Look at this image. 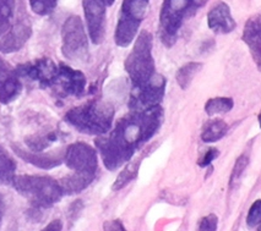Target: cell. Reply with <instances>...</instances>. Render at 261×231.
Instances as JSON below:
<instances>
[{"label": "cell", "instance_id": "cell-1", "mask_svg": "<svg viewBox=\"0 0 261 231\" xmlns=\"http://www.w3.org/2000/svg\"><path fill=\"white\" fill-rule=\"evenodd\" d=\"M163 121L161 105L146 110H132L118 121L111 132L96 139L103 164L113 171L132 159L135 152L159 132Z\"/></svg>", "mask_w": 261, "mask_h": 231}, {"label": "cell", "instance_id": "cell-2", "mask_svg": "<svg viewBox=\"0 0 261 231\" xmlns=\"http://www.w3.org/2000/svg\"><path fill=\"white\" fill-rule=\"evenodd\" d=\"M64 119L79 132L102 136L113 125L114 106L105 100H90L70 109Z\"/></svg>", "mask_w": 261, "mask_h": 231}, {"label": "cell", "instance_id": "cell-3", "mask_svg": "<svg viewBox=\"0 0 261 231\" xmlns=\"http://www.w3.org/2000/svg\"><path fill=\"white\" fill-rule=\"evenodd\" d=\"M207 2L208 0H163L159 23L161 42L167 48L173 47L185 21L193 17Z\"/></svg>", "mask_w": 261, "mask_h": 231}, {"label": "cell", "instance_id": "cell-4", "mask_svg": "<svg viewBox=\"0 0 261 231\" xmlns=\"http://www.w3.org/2000/svg\"><path fill=\"white\" fill-rule=\"evenodd\" d=\"M15 190L29 199L35 209H47L59 202L64 196L60 182L39 175H20L13 180Z\"/></svg>", "mask_w": 261, "mask_h": 231}, {"label": "cell", "instance_id": "cell-5", "mask_svg": "<svg viewBox=\"0 0 261 231\" xmlns=\"http://www.w3.org/2000/svg\"><path fill=\"white\" fill-rule=\"evenodd\" d=\"M124 66L133 87L144 86L156 75L152 56V36L150 32L142 31L139 35Z\"/></svg>", "mask_w": 261, "mask_h": 231}, {"label": "cell", "instance_id": "cell-6", "mask_svg": "<svg viewBox=\"0 0 261 231\" xmlns=\"http://www.w3.org/2000/svg\"><path fill=\"white\" fill-rule=\"evenodd\" d=\"M148 2L150 0H123L114 33L118 47L126 48L133 43L145 19Z\"/></svg>", "mask_w": 261, "mask_h": 231}, {"label": "cell", "instance_id": "cell-7", "mask_svg": "<svg viewBox=\"0 0 261 231\" xmlns=\"http://www.w3.org/2000/svg\"><path fill=\"white\" fill-rule=\"evenodd\" d=\"M63 55L74 63L89 60V38L85 32L83 21L76 15L68 17L62 28Z\"/></svg>", "mask_w": 261, "mask_h": 231}, {"label": "cell", "instance_id": "cell-8", "mask_svg": "<svg viewBox=\"0 0 261 231\" xmlns=\"http://www.w3.org/2000/svg\"><path fill=\"white\" fill-rule=\"evenodd\" d=\"M64 162L75 174L95 180L98 170V157L95 148L84 142H75L64 152Z\"/></svg>", "mask_w": 261, "mask_h": 231}, {"label": "cell", "instance_id": "cell-9", "mask_svg": "<svg viewBox=\"0 0 261 231\" xmlns=\"http://www.w3.org/2000/svg\"><path fill=\"white\" fill-rule=\"evenodd\" d=\"M166 84V78L162 75L156 74L144 86L133 87L129 108L132 110H146L160 105L165 97Z\"/></svg>", "mask_w": 261, "mask_h": 231}, {"label": "cell", "instance_id": "cell-10", "mask_svg": "<svg viewBox=\"0 0 261 231\" xmlns=\"http://www.w3.org/2000/svg\"><path fill=\"white\" fill-rule=\"evenodd\" d=\"M16 74L21 77L38 82L42 88L53 87L58 75V66L50 59H38L22 64Z\"/></svg>", "mask_w": 261, "mask_h": 231}, {"label": "cell", "instance_id": "cell-11", "mask_svg": "<svg viewBox=\"0 0 261 231\" xmlns=\"http://www.w3.org/2000/svg\"><path fill=\"white\" fill-rule=\"evenodd\" d=\"M106 0H83L91 41L101 44L106 33Z\"/></svg>", "mask_w": 261, "mask_h": 231}, {"label": "cell", "instance_id": "cell-12", "mask_svg": "<svg viewBox=\"0 0 261 231\" xmlns=\"http://www.w3.org/2000/svg\"><path fill=\"white\" fill-rule=\"evenodd\" d=\"M53 87L57 88V92L60 97H80L86 88V77L79 70L60 64L58 66V75Z\"/></svg>", "mask_w": 261, "mask_h": 231}, {"label": "cell", "instance_id": "cell-13", "mask_svg": "<svg viewBox=\"0 0 261 231\" xmlns=\"http://www.w3.org/2000/svg\"><path fill=\"white\" fill-rule=\"evenodd\" d=\"M32 35V27L29 20L20 19L0 38V51L15 53L20 50Z\"/></svg>", "mask_w": 261, "mask_h": 231}, {"label": "cell", "instance_id": "cell-14", "mask_svg": "<svg viewBox=\"0 0 261 231\" xmlns=\"http://www.w3.org/2000/svg\"><path fill=\"white\" fill-rule=\"evenodd\" d=\"M208 28L216 35H228L236 30V21L224 2H217L207 14Z\"/></svg>", "mask_w": 261, "mask_h": 231}, {"label": "cell", "instance_id": "cell-15", "mask_svg": "<svg viewBox=\"0 0 261 231\" xmlns=\"http://www.w3.org/2000/svg\"><path fill=\"white\" fill-rule=\"evenodd\" d=\"M21 93L19 75L0 56V102L9 104Z\"/></svg>", "mask_w": 261, "mask_h": 231}, {"label": "cell", "instance_id": "cell-16", "mask_svg": "<svg viewBox=\"0 0 261 231\" xmlns=\"http://www.w3.org/2000/svg\"><path fill=\"white\" fill-rule=\"evenodd\" d=\"M243 42L248 45L251 57L261 71V15L256 14L249 17L244 25L242 36Z\"/></svg>", "mask_w": 261, "mask_h": 231}, {"label": "cell", "instance_id": "cell-17", "mask_svg": "<svg viewBox=\"0 0 261 231\" xmlns=\"http://www.w3.org/2000/svg\"><path fill=\"white\" fill-rule=\"evenodd\" d=\"M11 148L21 159L32 164L41 169H53L59 166L64 162V152H53V153H43V152H32L23 150L20 146L11 145Z\"/></svg>", "mask_w": 261, "mask_h": 231}, {"label": "cell", "instance_id": "cell-18", "mask_svg": "<svg viewBox=\"0 0 261 231\" xmlns=\"http://www.w3.org/2000/svg\"><path fill=\"white\" fill-rule=\"evenodd\" d=\"M228 126L221 119H212L205 124L201 132V139L206 143L217 142L226 136Z\"/></svg>", "mask_w": 261, "mask_h": 231}, {"label": "cell", "instance_id": "cell-19", "mask_svg": "<svg viewBox=\"0 0 261 231\" xmlns=\"http://www.w3.org/2000/svg\"><path fill=\"white\" fill-rule=\"evenodd\" d=\"M16 162L3 146H0V185L13 184Z\"/></svg>", "mask_w": 261, "mask_h": 231}, {"label": "cell", "instance_id": "cell-20", "mask_svg": "<svg viewBox=\"0 0 261 231\" xmlns=\"http://www.w3.org/2000/svg\"><path fill=\"white\" fill-rule=\"evenodd\" d=\"M93 182V179L86 178L72 172L71 175L65 176L60 180V186L63 188L64 194H75L84 191Z\"/></svg>", "mask_w": 261, "mask_h": 231}, {"label": "cell", "instance_id": "cell-21", "mask_svg": "<svg viewBox=\"0 0 261 231\" xmlns=\"http://www.w3.org/2000/svg\"><path fill=\"white\" fill-rule=\"evenodd\" d=\"M59 139L58 132L49 131L42 133V135H33L26 138V146L32 152H43L45 148L50 147Z\"/></svg>", "mask_w": 261, "mask_h": 231}, {"label": "cell", "instance_id": "cell-22", "mask_svg": "<svg viewBox=\"0 0 261 231\" xmlns=\"http://www.w3.org/2000/svg\"><path fill=\"white\" fill-rule=\"evenodd\" d=\"M234 106V102L232 98L228 97H216L211 98L206 102L205 111L208 117H215V115L226 114L230 111Z\"/></svg>", "mask_w": 261, "mask_h": 231}, {"label": "cell", "instance_id": "cell-23", "mask_svg": "<svg viewBox=\"0 0 261 231\" xmlns=\"http://www.w3.org/2000/svg\"><path fill=\"white\" fill-rule=\"evenodd\" d=\"M201 68L202 65L200 63H188L181 66V68L178 70L177 75H175L179 87L184 91L188 90V87L190 86L194 77L198 75V72L201 70Z\"/></svg>", "mask_w": 261, "mask_h": 231}, {"label": "cell", "instance_id": "cell-24", "mask_svg": "<svg viewBox=\"0 0 261 231\" xmlns=\"http://www.w3.org/2000/svg\"><path fill=\"white\" fill-rule=\"evenodd\" d=\"M140 163H141V158H139L138 160H134V162H130L127 164L125 168L121 170L120 174L118 175L117 180H115L112 188H113L114 191L121 190V188L125 187L130 181L134 180L136 176H138Z\"/></svg>", "mask_w": 261, "mask_h": 231}, {"label": "cell", "instance_id": "cell-25", "mask_svg": "<svg viewBox=\"0 0 261 231\" xmlns=\"http://www.w3.org/2000/svg\"><path fill=\"white\" fill-rule=\"evenodd\" d=\"M15 15V0H0V36L11 27Z\"/></svg>", "mask_w": 261, "mask_h": 231}, {"label": "cell", "instance_id": "cell-26", "mask_svg": "<svg viewBox=\"0 0 261 231\" xmlns=\"http://www.w3.org/2000/svg\"><path fill=\"white\" fill-rule=\"evenodd\" d=\"M57 3L58 0H30V5H31L33 13L41 15V16L49 15L56 9Z\"/></svg>", "mask_w": 261, "mask_h": 231}, {"label": "cell", "instance_id": "cell-27", "mask_svg": "<svg viewBox=\"0 0 261 231\" xmlns=\"http://www.w3.org/2000/svg\"><path fill=\"white\" fill-rule=\"evenodd\" d=\"M249 164V158L248 156H245V154H243L237 159V162L234 164V168L232 170V175H230V180H229V185L230 187L236 186L237 182L239 181V179L242 178L243 172H244V170L247 169Z\"/></svg>", "mask_w": 261, "mask_h": 231}, {"label": "cell", "instance_id": "cell-28", "mask_svg": "<svg viewBox=\"0 0 261 231\" xmlns=\"http://www.w3.org/2000/svg\"><path fill=\"white\" fill-rule=\"evenodd\" d=\"M247 224L249 227H255L261 224V199H256L248 212Z\"/></svg>", "mask_w": 261, "mask_h": 231}, {"label": "cell", "instance_id": "cell-29", "mask_svg": "<svg viewBox=\"0 0 261 231\" xmlns=\"http://www.w3.org/2000/svg\"><path fill=\"white\" fill-rule=\"evenodd\" d=\"M218 225V218L215 214H210L207 217H205L200 223L199 229L202 231H215L217 230Z\"/></svg>", "mask_w": 261, "mask_h": 231}, {"label": "cell", "instance_id": "cell-30", "mask_svg": "<svg viewBox=\"0 0 261 231\" xmlns=\"http://www.w3.org/2000/svg\"><path fill=\"white\" fill-rule=\"evenodd\" d=\"M218 156H220V151H218L217 148H208L207 152L204 154V157L199 160L198 163L199 166H201V168H206V166L210 165V164L214 162Z\"/></svg>", "mask_w": 261, "mask_h": 231}, {"label": "cell", "instance_id": "cell-31", "mask_svg": "<svg viewBox=\"0 0 261 231\" xmlns=\"http://www.w3.org/2000/svg\"><path fill=\"white\" fill-rule=\"evenodd\" d=\"M105 230H124V225L119 220H111L107 221L103 226Z\"/></svg>", "mask_w": 261, "mask_h": 231}, {"label": "cell", "instance_id": "cell-32", "mask_svg": "<svg viewBox=\"0 0 261 231\" xmlns=\"http://www.w3.org/2000/svg\"><path fill=\"white\" fill-rule=\"evenodd\" d=\"M62 227H63L62 221H60L59 219H56V220H53L51 223L48 224L47 226L44 227V230H62Z\"/></svg>", "mask_w": 261, "mask_h": 231}, {"label": "cell", "instance_id": "cell-33", "mask_svg": "<svg viewBox=\"0 0 261 231\" xmlns=\"http://www.w3.org/2000/svg\"><path fill=\"white\" fill-rule=\"evenodd\" d=\"M2 218H3V203L0 200V223H2Z\"/></svg>", "mask_w": 261, "mask_h": 231}, {"label": "cell", "instance_id": "cell-34", "mask_svg": "<svg viewBox=\"0 0 261 231\" xmlns=\"http://www.w3.org/2000/svg\"><path fill=\"white\" fill-rule=\"evenodd\" d=\"M106 2H107V5H112L115 0H106Z\"/></svg>", "mask_w": 261, "mask_h": 231}, {"label": "cell", "instance_id": "cell-35", "mask_svg": "<svg viewBox=\"0 0 261 231\" xmlns=\"http://www.w3.org/2000/svg\"><path fill=\"white\" fill-rule=\"evenodd\" d=\"M257 119H259V125H260V129H261V112L259 114V118H257Z\"/></svg>", "mask_w": 261, "mask_h": 231}, {"label": "cell", "instance_id": "cell-36", "mask_svg": "<svg viewBox=\"0 0 261 231\" xmlns=\"http://www.w3.org/2000/svg\"><path fill=\"white\" fill-rule=\"evenodd\" d=\"M260 230H261V227H260Z\"/></svg>", "mask_w": 261, "mask_h": 231}]
</instances>
